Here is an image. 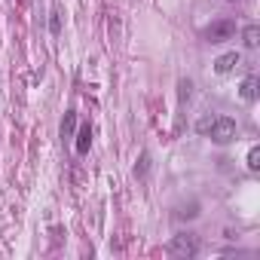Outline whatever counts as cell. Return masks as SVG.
Returning <instances> with one entry per match:
<instances>
[{
    "mask_svg": "<svg viewBox=\"0 0 260 260\" xmlns=\"http://www.w3.org/2000/svg\"><path fill=\"white\" fill-rule=\"evenodd\" d=\"M166 251H169L172 257H178V260H190V257L199 254V236H196V233H178V236L169 242Z\"/></svg>",
    "mask_w": 260,
    "mask_h": 260,
    "instance_id": "obj_1",
    "label": "cell"
},
{
    "mask_svg": "<svg viewBox=\"0 0 260 260\" xmlns=\"http://www.w3.org/2000/svg\"><path fill=\"white\" fill-rule=\"evenodd\" d=\"M236 132H239V128H236V119H233V116H214L205 135H208L214 144H230V141L236 138Z\"/></svg>",
    "mask_w": 260,
    "mask_h": 260,
    "instance_id": "obj_2",
    "label": "cell"
},
{
    "mask_svg": "<svg viewBox=\"0 0 260 260\" xmlns=\"http://www.w3.org/2000/svg\"><path fill=\"white\" fill-rule=\"evenodd\" d=\"M233 34H236V22L233 19H217L202 31V40L205 43H226V40H233Z\"/></svg>",
    "mask_w": 260,
    "mask_h": 260,
    "instance_id": "obj_3",
    "label": "cell"
},
{
    "mask_svg": "<svg viewBox=\"0 0 260 260\" xmlns=\"http://www.w3.org/2000/svg\"><path fill=\"white\" fill-rule=\"evenodd\" d=\"M74 147H77V153H80V156H83V153H89V147H92V125H89V122H83V125H80Z\"/></svg>",
    "mask_w": 260,
    "mask_h": 260,
    "instance_id": "obj_4",
    "label": "cell"
},
{
    "mask_svg": "<svg viewBox=\"0 0 260 260\" xmlns=\"http://www.w3.org/2000/svg\"><path fill=\"white\" fill-rule=\"evenodd\" d=\"M239 95H242L245 101H257V95H260V80H257V77H245L242 86H239Z\"/></svg>",
    "mask_w": 260,
    "mask_h": 260,
    "instance_id": "obj_5",
    "label": "cell"
},
{
    "mask_svg": "<svg viewBox=\"0 0 260 260\" xmlns=\"http://www.w3.org/2000/svg\"><path fill=\"white\" fill-rule=\"evenodd\" d=\"M236 64H242V55H239V52H226V55H220V58L214 61V71H217V74H230Z\"/></svg>",
    "mask_w": 260,
    "mask_h": 260,
    "instance_id": "obj_6",
    "label": "cell"
},
{
    "mask_svg": "<svg viewBox=\"0 0 260 260\" xmlns=\"http://www.w3.org/2000/svg\"><path fill=\"white\" fill-rule=\"evenodd\" d=\"M242 40H245L248 49H254V46L260 43V25H248V28L242 31Z\"/></svg>",
    "mask_w": 260,
    "mask_h": 260,
    "instance_id": "obj_7",
    "label": "cell"
},
{
    "mask_svg": "<svg viewBox=\"0 0 260 260\" xmlns=\"http://www.w3.org/2000/svg\"><path fill=\"white\" fill-rule=\"evenodd\" d=\"M147 175H150V153L144 150V153L138 156V162H135V178H138V181H144Z\"/></svg>",
    "mask_w": 260,
    "mask_h": 260,
    "instance_id": "obj_8",
    "label": "cell"
},
{
    "mask_svg": "<svg viewBox=\"0 0 260 260\" xmlns=\"http://www.w3.org/2000/svg\"><path fill=\"white\" fill-rule=\"evenodd\" d=\"M74 125H77V110H68L61 119V138H74Z\"/></svg>",
    "mask_w": 260,
    "mask_h": 260,
    "instance_id": "obj_9",
    "label": "cell"
},
{
    "mask_svg": "<svg viewBox=\"0 0 260 260\" xmlns=\"http://www.w3.org/2000/svg\"><path fill=\"white\" fill-rule=\"evenodd\" d=\"M49 34H52V37L61 34V10H58V7H52V13H49Z\"/></svg>",
    "mask_w": 260,
    "mask_h": 260,
    "instance_id": "obj_10",
    "label": "cell"
},
{
    "mask_svg": "<svg viewBox=\"0 0 260 260\" xmlns=\"http://www.w3.org/2000/svg\"><path fill=\"white\" fill-rule=\"evenodd\" d=\"M248 169H251V172L260 169V147H251V150H248Z\"/></svg>",
    "mask_w": 260,
    "mask_h": 260,
    "instance_id": "obj_11",
    "label": "cell"
},
{
    "mask_svg": "<svg viewBox=\"0 0 260 260\" xmlns=\"http://www.w3.org/2000/svg\"><path fill=\"white\" fill-rule=\"evenodd\" d=\"M175 214H178V217H196V214H199V205H196V202H190V205H184V208H178Z\"/></svg>",
    "mask_w": 260,
    "mask_h": 260,
    "instance_id": "obj_12",
    "label": "cell"
},
{
    "mask_svg": "<svg viewBox=\"0 0 260 260\" xmlns=\"http://www.w3.org/2000/svg\"><path fill=\"white\" fill-rule=\"evenodd\" d=\"M178 89H181V92H178V98H181V101H187V98H190V92H193V83H190V80H181V83H178Z\"/></svg>",
    "mask_w": 260,
    "mask_h": 260,
    "instance_id": "obj_13",
    "label": "cell"
}]
</instances>
